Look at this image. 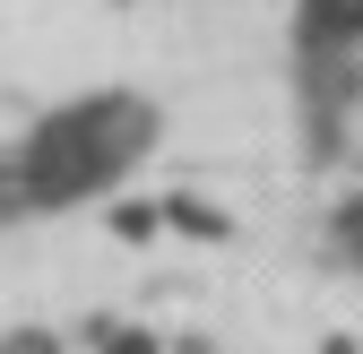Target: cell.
<instances>
[{
    "label": "cell",
    "instance_id": "obj_4",
    "mask_svg": "<svg viewBox=\"0 0 363 354\" xmlns=\"http://www.w3.org/2000/svg\"><path fill=\"white\" fill-rule=\"evenodd\" d=\"M156 225H164V207H147V199H121L113 207V234H130V242H147Z\"/></svg>",
    "mask_w": 363,
    "mask_h": 354
},
{
    "label": "cell",
    "instance_id": "obj_6",
    "mask_svg": "<svg viewBox=\"0 0 363 354\" xmlns=\"http://www.w3.org/2000/svg\"><path fill=\"white\" fill-rule=\"evenodd\" d=\"M0 354H61L52 329H18V337H0Z\"/></svg>",
    "mask_w": 363,
    "mask_h": 354
},
{
    "label": "cell",
    "instance_id": "obj_1",
    "mask_svg": "<svg viewBox=\"0 0 363 354\" xmlns=\"http://www.w3.org/2000/svg\"><path fill=\"white\" fill-rule=\"evenodd\" d=\"M156 104L130 96V86H96V96H69L61 113H43L26 130V147L0 164V199L9 207H78V199H104L130 164L156 147Z\"/></svg>",
    "mask_w": 363,
    "mask_h": 354
},
{
    "label": "cell",
    "instance_id": "obj_2",
    "mask_svg": "<svg viewBox=\"0 0 363 354\" xmlns=\"http://www.w3.org/2000/svg\"><path fill=\"white\" fill-rule=\"evenodd\" d=\"M294 52L354 61L363 52V0H294Z\"/></svg>",
    "mask_w": 363,
    "mask_h": 354
},
{
    "label": "cell",
    "instance_id": "obj_5",
    "mask_svg": "<svg viewBox=\"0 0 363 354\" xmlns=\"http://www.w3.org/2000/svg\"><path fill=\"white\" fill-rule=\"evenodd\" d=\"M164 216H173V225H191V234H208V242L225 234V216H216V207H199V199H173Z\"/></svg>",
    "mask_w": 363,
    "mask_h": 354
},
{
    "label": "cell",
    "instance_id": "obj_3",
    "mask_svg": "<svg viewBox=\"0 0 363 354\" xmlns=\"http://www.w3.org/2000/svg\"><path fill=\"white\" fill-rule=\"evenodd\" d=\"M329 242H337V259H346V268H363V199H346V207L329 216Z\"/></svg>",
    "mask_w": 363,
    "mask_h": 354
}]
</instances>
